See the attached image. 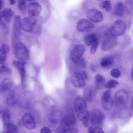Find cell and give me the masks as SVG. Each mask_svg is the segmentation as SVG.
<instances>
[{"instance_id":"cell-3","label":"cell","mask_w":133,"mask_h":133,"mask_svg":"<svg viewBox=\"0 0 133 133\" xmlns=\"http://www.w3.org/2000/svg\"><path fill=\"white\" fill-rule=\"evenodd\" d=\"M126 29L125 22L122 20H118L112 24L110 30V34L114 37L119 36L124 34Z\"/></svg>"},{"instance_id":"cell-15","label":"cell","mask_w":133,"mask_h":133,"mask_svg":"<svg viewBox=\"0 0 133 133\" xmlns=\"http://www.w3.org/2000/svg\"><path fill=\"white\" fill-rule=\"evenodd\" d=\"M116 38L112 36H107L105 37L102 44V49L107 51L112 48L116 44Z\"/></svg>"},{"instance_id":"cell-7","label":"cell","mask_w":133,"mask_h":133,"mask_svg":"<svg viewBox=\"0 0 133 133\" xmlns=\"http://www.w3.org/2000/svg\"><path fill=\"white\" fill-rule=\"evenodd\" d=\"M102 106L105 110L109 111L112 108L113 101L109 90L104 92L102 94L101 99Z\"/></svg>"},{"instance_id":"cell-47","label":"cell","mask_w":133,"mask_h":133,"mask_svg":"<svg viewBox=\"0 0 133 133\" xmlns=\"http://www.w3.org/2000/svg\"><path fill=\"white\" fill-rule=\"evenodd\" d=\"M2 18V15L1 12H0V21L1 19Z\"/></svg>"},{"instance_id":"cell-39","label":"cell","mask_w":133,"mask_h":133,"mask_svg":"<svg viewBox=\"0 0 133 133\" xmlns=\"http://www.w3.org/2000/svg\"><path fill=\"white\" fill-rule=\"evenodd\" d=\"M7 54L10 51V48L8 45L6 44H3L1 47Z\"/></svg>"},{"instance_id":"cell-46","label":"cell","mask_w":133,"mask_h":133,"mask_svg":"<svg viewBox=\"0 0 133 133\" xmlns=\"http://www.w3.org/2000/svg\"><path fill=\"white\" fill-rule=\"evenodd\" d=\"M4 62L3 61L1 60H0V65H3L4 64Z\"/></svg>"},{"instance_id":"cell-8","label":"cell","mask_w":133,"mask_h":133,"mask_svg":"<svg viewBox=\"0 0 133 133\" xmlns=\"http://www.w3.org/2000/svg\"><path fill=\"white\" fill-rule=\"evenodd\" d=\"M26 62L19 61H14L13 62V65L19 70L21 76L23 86L25 88L26 84V75L25 69Z\"/></svg>"},{"instance_id":"cell-35","label":"cell","mask_w":133,"mask_h":133,"mask_svg":"<svg viewBox=\"0 0 133 133\" xmlns=\"http://www.w3.org/2000/svg\"><path fill=\"white\" fill-rule=\"evenodd\" d=\"M7 58V53L1 47H0V60L4 62Z\"/></svg>"},{"instance_id":"cell-6","label":"cell","mask_w":133,"mask_h":133,"mask_svg":"<svg viewBox=\"0 0 133 133\" xmlns=\"http://www.w3.org/2000/svg\"><path fill=\"white\" fill-rule=\"evenodd\" d=\"M85 50V48L83 45L75 46L70 52V56L71 59L74 63L78 64Z\"/></svg>"},{"instance_id":"cell-42","label":"cell","mask_w":133,"mask_h":133,"mask_svg":"<svg viewBox=\"0 0 133 133\" xmlns=\"http://www.w3.org/2000/svg\"><path fill=\"white\" fill-rule=\"evenodd\" d=\"M5 27V24L4 23L2 20L0 21V28L4 29Z\"/></svg>"},{"instance_id":"cell-29","label":"cell","mask_w":133,"mask_h":133,"mask_svg":"<svg viewBox=\"0 0 133 133\" xmlns=\"http://www.w3.org/2000/svg\"><path fill=\"white\" fill-rule=\"evenodd\" d=\"M2 118L5 125L8 126L10 120V112L9 109H6L4 110L2 114Z\"/></svg>"},{"instance_id":"cell-4","label":"cell","mask_w":133,"mask_h":133,"mask_svg":"<svg viewBox=\"0 0 133 133\" xmlns=\"http://www.w3.org/2000/svg\"><path fill=\"white\" fill-rule=\"evenodd\" d=\"M105 117L104 114L96 109L92 110L90 114L89 120L92 125L98 127L101 125Z\"/></svg>"},{"instance_id":"cell-31","label":"cell","mask_w":133,"mask_h":133,"mask_svg":"<svg viewBox=\"0 0 133 133\" xmlns=\"http://www.w3.org/2000/svg\"><path fill=\"white\" fill-rule=\"evenodd\" d=\"M6 133H18V128L12 123L9 124L7 126Z\"/></svg>"},{"instance_id":"cell-36","label":"cell","mask_w":133,"mask_h":133,"mask_svg":"<svg viewBox=\"0 0 133 133\" xmlns=\"http://www.w3.org/2000/svg\"><path fill=\"white\" fill-rule=\"evenodd\" d=\"M99 42V40L92 45L90 49V52L91 54L94 53L98 48Z\"/></svg>"},{"instance_id":"cell-32","label":"cell","mask_w":133,"mask_h":133,"mask_svg":"<svg viewBox=\"0 0 133 133\" xmlns=\"http://www.w3.org/2000/svg\"><path fill=\"white\" fill-rule=\"evenodd\" d=\"M119 84L117 81L115 80H110L109 81L106 83L104 87L110 89L116 87Z\"/></svg>"},{"instance_id":"cell-30","label":"cell","mask_w":133,"mask_h":133,"mask_svg":"<svg viewBox=\"0 0 133 133\" xmlns=\"http://www.w3.org/2000/svg\"><path fill=\"white\" fill-rule=\"evenodd\" d=\"M18 8L20 11L23 14L25 13L26 10V5L25 1L24 0H18Z\"/></svg>"},{"instance_id":"cell-48","label":"cell","mask_w":133,"mask_h":133,"mask_svg":"<svg viewBox=\"0 0 133 133\" xmlns=\"http://www.w3.org/2000/svg\"><path fill=\"white\" fill-rule=\"evenodd\" d=\"M2 108L1 106L0 105V113L2 112Z\"/></svg>"},{"instance_id":"cell-22","label":"cell","mask_w":133,"mask_h":133,"mask_svg":"<svg viewBox=\"0 0 133 133\" xmlns=\"http://www.w3.org/2000/svg\"><path fill=\"white\" fill-rule=\"evenodd\" d=\"M124 10L123 3L121 2L117 3L114 9V13L116 16L118 17H122L123 15Z\"/></svg>"},{"instance_id":"cell-43","label":"cell","mask_w":133,"mask_h":133,"mask_svg":"<svg viewBox=\"0 0 133 133\" xmlns=\"http://www.w3.org/2000/svg\"><path fill=\"white\" fill-rule=\"evenodd\" d=\"M90 68L92 71L93 72H95L96 71V67L94 64H91V65Z\"/></svg>"},{"instance_id":"cell-10","label":"cell","mask_w":133,"mask_h":133,"mask_svg":"<svg viewBox=\"0 0 133 133\" xmlns=\"http://www.w3.org/2000/svg\"><path fill=\"white\" fill-rule=\"evenodd\" d=\"M86 16L89 20L95 23L101 22L103 17L102 13L99 10L95 9L88 10L86 12Z\"/></svg>"},{"instance_id":"cell-17","label":"cell","mask_w":133,"mask_h":133,"mask_svg":"<svg viewBox=\"0 0 133 133\" xmlns=\"http://www.w3.org/2000/svg\"><path fill=\"white\" fill-rule=\"evenodd\" d=\"M74 103L75 110L76 112L84 110L87 107L85 100L80 96H77L76 98Z\"/></svg>"},{"instance_id":"cell-14","label":"cell","mask_w":133,"mask_h":133,"mask_svg":"<svg viewBox=\"0 0 133 133\" xmlns=\"http://www.w3.org/2000/svg\"><path fill=\"white\" fill-rule=\"evenodd\" d=\"M22 122L24 126L28 129H33L36 127L35 120L30 113H27L23 115L22 118Z\"/></svg>"},{"instance_id":"cell-23","label":"cell","mask_w":133,"mask_h":133,"mask_svg":"<svg viewBox=\"0 0 133 133\" xmlns=\"http://www.w3.org/2000/svg\"><path fill=\"white\" fill-rule=\"evenodd\" d=\"M85 99L87 101L90 102L93 100L94 97V91L93 89L90 87L86 88L83 93Z\"/></svg>"},{"instance_id":"cell-21","label":"cell","mask_w":133,"mask_h":133,"mask_svg":"<svg viewBox=\"0 0 133 133\" xmlns=\"http://www.w3.org/2000/svg\"><path fill=\"white\" fill-rule=\"evenodd\" d=\"M2 18L7 23H9L14 15V12L10 8H6L1 12Z\"/></svg>"},{"instance_id":"cell-5","label":"cell","mask_w":133,"mask_h":133,"mask_svg":"<svg viewBox=\"0 0 133 133\" xmlns=\"http://www.w3.org/2000/svg\"><path fill=\"white\" fill-rule=\"evenodd\" d=\"M21 17L20 15L16 16L14 21L12 30L13 44L14 46L19 39L21 28Z\"/></svg>"},{"instance_id":"cell-20","label":"cell","mask_w":133,"mask_h":133,"mask_svg":"<svg viewBox=\"0 0 133 133\" xmlns=\"http://www.w3.org/2000/svg\"><path fill=\"white\" fill-rule=\"evenodd\" d=\"M99 40V38L94 33H91L87 35L84 39V42L87 46L92 45L98 41Z\"/></svg>"},{"instance_id":"cell-28","label":"cell","mask_w":133,"mask_h":133,"mask_svg":"<svg viewBox=\"0 0 133 133\" xmlns=\"http://www.w3.org/2000/svg\"><path fill=\"white\" fill-rule=\"evenodd\" d=\"M104 77L100 74H97L95 76L96 85L97 89L100 88L103 85L105 81Z\"/></svg>"},{"instance_id":"cell-13","label":"cell","mask_w":133,"mask_h":133,"mask_svg":"<svg viewBox=\"0 0 133 133\" xmlns=\"http://www.w3.org/2000/svg\"><path fill=\"white\" fill-rule=\"evenodd\" d=\"M71 81L73 84L78 88H83L86 85V82L82 74L78 72H75L72 74Z\"/></svg>"},{"instance_id":"cell-18","label":"cell","mask_w":133,"mask_h":133,"mask_svg":"<svg viewBox=\"0 0 133 133\" xmlns=\"http://www.w3.org/2000/svg\"><path fill=\"white\" fill-rule=\"evenodd\" d=\"M89 115L90 113L87 110H83L78 112V117L85 127H87L88 126Z\"/></svg>"},{"instance_id":"cell-27","label":"cell","mask_w":133,"mask_h":133,"mask_svg":"<svg viewBox=\"0 0 133 133\" xmlns=\"http://www.w3.org/2000/svg\"><path fill=\"white\" fill-rule=\"evenodd\" d=\"M101 8L104 9L108 12H110L112 9V4L110 0H103L100 4Z\"/></svg>"},{"instance_id":"cell-34","label":"cell","mask_w":133,"mask_h":133,"mask_svg":"<svg viewBox=\"0 0 133 133\" xmlns=\"http://www.w3.org/2000/svg\"><path fill=\"white\" fill-rule=\"evenodd\" d=\"M111 75L114 78H118L120 76L121 72L119 69L116 68L114 69L111 71Z\"/></svg>"},{"instance_id":"cell-2","label":"cell","mask_w":133,"mask_h":133,"mask_svg":"<svg viewBox=\"0 0 133 133\" xmlns=\"http://www.w3.org/2000/svg\"><path fill=\"white\" fill-rule=\"evenodd\" d=\"M128 97L127 93L125 90L122 89L118 90L116 92L115 95L116 106L121 109L125 108L127 107Z\"/></svg>"},{"instance_id":"cell-44","label":"cell","mask_w":133,"mask_h":133,"mask_svg":"<svg viewBox=\"0 0 133 133\" xmlns=\"http://www.w3.org/2000/svg\"><path fill=\"white\" fill-rule=\"evenodd\" d=\"M9 1L10 4L12 5L14 4L16 2V1L15 0H10Z\"/></svg>"},{"instance_id":"cell-1","label":"cell","mask_w":133,"mask_h":133,"mask_svg":"<svg viewBox=\"0 0 133 133\" xmlns=\"http://www.w3.org/2000/svg\"><path fill=\"white\" fill-rule=\"evenodd\" d=\"M15 56L18 61H25L29 57V50L26 46L21 42H18L14 46Z\"/></svg>"},{"instance_id":"cell-24","label":"cell","mask_w":133,"mask_h":133,"mask_svg":"<svg viewBox=\"0 0 133 133\" xmlns=\"http://www.w3.org/2000/svg\"><path fill=\"white\" fill-rule=\"evenodd\" d=\"M57 131L58 133H78V130L77 128L73 127L65 128L59 126Z\"/></svg>"},{"instance_id":"cell-37","label":"cell","mask_w":133,"mask_h":133,"mask_svg":"<svg viewBox=\"0 0 133 133\" xmlns=\"http://www.w3.org/2000/svg\"><path fill=\"white\" fill-rule=\"evenodd\" d=\"M88 133H104L103 130L100 127H93Z\"/></svg>"},{"instance_id":"cell-25","label":"cell","mask_w":133,"mask_h":133,"mask_svg":"<svg viewBox=\"0 0 133 133\" xmlns=\"http://www.w3.org/2000/svg\"><path fill=\"white\" fill-rule=\"evenodd\" d=\"M12 84L10 80L8 78H5L0 85V89L2 91H5L9 90Z\"/></svg>"},{"instance_id":"cell-12","label":"cell","mask_w":133,"mask_h":133,"mask_svg":"<svg viewBox=\"0 0 133 133\" xmlns=\"http://www.w3.org/2000/svg\"><path fill=\"white\" fill-rule=\"evenodd\" d=\"M42 8L40 4L37 2H32L28 4V11L31 17H37L40 14Z\"/></svg>"},{"instance_id":"cell-26","label":"cell","mask_w":133,"mask_h":133,"mask_svg":"<svg viewBox=\"0 0 133 133\" xmlns=\"http://www.w3.org/2000/svg\"><path fill=\"white\" fill-rule=\"evenodd\" d=\"M8 104L10 106L14 105L16 103V99L14 92L11 90L9 92L6 99Z\"/></svg>"},{"instance_id":"cell-33","label":"cell","mask_w":133,"mask_h":133,"mask_svg":"<svg viewBox=\"0 0 133 133\" xmlns=\"http://www.w3.org/2000/svg\"><path fill=\"white\" fill-rule=\"evenodd\" d=\"M11 72L12 70L10 68L3 65L0 66V74H9Z\"/></svg>"},{"instance_id":"cell-9","label":"cell","mask_w":133,"mask_h":133,"mask_svg":"<svg viewBox=\"0 0 133 133\" xmlns=\"http://www.w3.org/2000/svg\"><path fill=\"white\" fill-rule=\"evenodd\" d=\"M36 22V19L34 17H26L21 21V29L25 31L30 32L32 31Z\"/></svg>"},{"instance_id":"cell-19","label":"cell","mask_w":133,"mask_h":133,"mask_svg":"<svg viewBox=\"0 0 133 133\" xmlns=\"http://www.w3.org/2000/svg\"><path fill=\"white\" fill-rule=\"evenodd\" d=\"M114 62V58L111 56H107L103 58L101 61L100 65L104 69H107L111 67Z\"/></svg>"},{"instance_id":"cell-41","label":"cell","mask_w":133,"mask_h":133,"mask_svg":"<svg viewBox=\"0 0 133 133\" xmlns=\"http://www.w3.org/2000/svg\"><path fill=\"white\" fill-rule=\"evenodd\" d=\"M82 75L84 78H85L86 80L88 79V77L87 74L85 71H83L82 72Z\"/></svg>"},{"instance_id":"cell-38","label":"cell","mask_w":133,"mask_h":133,"mask_svg":"<svg viewBox=\"0 0 133 133\" xmlns=\"http://www.w3.org/2000/svg\"><path fill=\"white\" fill-rule=\"evenodd\" d=\"M78 63H79V65L81 68H84L85 67L86 63L85 61L84 58H81Z\"/></svg>"},{"instance_id":"cell-40","label":"cell","mask_w":133,"mask_h":133,"mask_svg":"<svg viewBox=\"0 0 133 133\" xmlns=\"http://www.w3.org/2000/svg\"><path fill=\"white\" fill-rule=\"evenodd\" d=\"M40 133H51L50 130L48 127H44L40 130Z\"/></svg>"},{"instance_id":"cell-16","label":"cell","mask_w":133,"mask_h":133,"mask_svg":"<svg viewBox=\"0 0 133 133\" xmlns=\"http://www.w3.org/2000/svg\"><path fill=\"white\" fill-rule=\"evenodd\" d=\"M76 122V117L72 112L63 119L59 125L65 128L72 127Z\"/></svg>"},{"instance_id":"cell-11","label":"cell","mask_w":133,"mask_h":133,"mask_svg":"<svg viewBox=\"0 0 133 133\" xmlns=\"http://www.w3.org/2000/svg\"><path fill=\"white\" fill-rule=\"evenodd\" d=\"M76 27L79 32H88L92 30L95 25L88 21L85 19H81L77 22Z\"/></svg>"},{"instance_id":"cell-45","label":"cell","mask_w":133,"mask_h":133,"mask_svg":"<svg viewBox=\"0 0 133 133\" xmlns=\"http://www.w3.org/2000/svg\"><path fill=\"white\" fill-rule=\"evenodd\" d=\"M3 5V1L0 0V10L2 9Z\"/></svg>"}]
</instances>
